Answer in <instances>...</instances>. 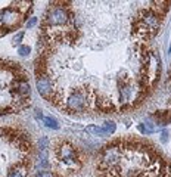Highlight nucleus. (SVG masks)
Segmentation results:
<instances>
[{"instance_id":"obj_7","label":"nucleus","mask_w":171,"mask_h":177,"mask_svg":"<svg viewBox=\"0 0 171 177\" xmlns=\"http://www.w3.org/2000/svg\"><path fill=\"white\" fill-rule=\"evenodd\" d=\"M41 120H43V123L47 125V127H52V129H59L58 121H56L55 118H49V117H43V115H41Z\"/></svg>"},{"instance_id":"obj_1","label":"nucleus","mask_w":171,"mask_h":177,"mask_svg":"<svg viewBox=\"0 0 171 177\" xmlns=\"http://www.w3.org/2000/svg\"><path fill=\"white\" fill-rule=\"evenodd\" d=\"M170 2H52L40 21L39 93L66 115L139 108L159 81L152 40Z\"/></svg>"},{"instance_id":"obj_6","label":"nucleus","mask_w":171,"mask_h":177,"mask_svg":"<svg viewBox=\"0 0 171 177\" xmlns=\"http://www.w3.org/2000/svg\"><path fill=\"white\" fill-rule=\"evenodd\" d=\"M86 130H87L89 133L96 134V136H105V134H108V131L105 130V127L102 129V127H97V125H90V127H87Z\"/></svg>"},{"instance_id":"obj_2","label":"nucleus","mask_w":171,"mask_h":177,"mask_svg":"<svg viewBox=\"0 0 171 177\" xmlns=\"http://www.w3.org/2000/svg\"><path fill=\"white\" fill-rule=\"evenodd\" d=\"M97 177H171V161L155 145L137 137H121L97 154Z\"/></svg>"},{"instance_id":"obj_12","label":"nucleus","mask_w":171,"mask_h":177,"mask_svg":"<svg viewBox=\"0 0 171 177\" xmlns=\"http://www.w3.org/2000/svg\"><path fill=\"white\" fill-rule=\"evenodd\" d=\"M56 177H62V176H59V174H56Z\"/></svg>"},{"instance_id":"obj_11","label":"nucleus","mask_w":171,"mask_h":177,"mask_svg":"<svg viewBox=\"0 0 171 177\" xmlns=\"http://www.w3.org/2000/svg\"><path fill=\"white\" fill-rule=\"evenodd\" d=\"M167 136H168L167 133H162V142H165V140H167Z\"/></svg>"},{"instance_id":"obj_3","label":"nucleus","mask_w":171,"mask_h":177,"mask_svg":"<svg viewBox=\"0 0 171 177\" xmlns=\"http://www.w3.org/2000/svg\"><path fill=\"white\" fill-rule=\"evenodd\" d=\"M52 159L58 168L78 171L83 167V158L80 150L75 145H72L69 140L60 139L56 140L52 146Z\"/></svg>"},{"instance_id":"obj_4","label":"nucleus","mask_w":171,"mask_h":177,"mask_svg":"<svg viewBox=\"0 0 171 177\" xmlns=\"http://www.w3.org/2000/svg\"><path fill=\"white\" fill-rule=\"evenodd\" d=\"M31 10V3L19 2L0 12V35H5L12 30L18 28L25 21L28 12Z\"/></svg>"},{"instance_id":"obj_8","label":"nucleus","mask_w":171,"mask_h":177,"mask_svg":"<svg viewBox=\"0 0 171 177\" xmlns=\"http://www.w3.org/2000/svg\"><path fill=\"white\" fill-rule=\"evenodd\" d=\"M30 50H31V49H30L28 46H21V47L18 49V53H19V55H22V56H25V55H28V53H30Z\"/></svg>"},{"instance_id":"obj_5","label":"nucleus","mask_w":171,"mask_h":177,"mask_svg":"<svg viewBox=\"0 0 171 177\" xmlns=\"http://www.w3.org/2000/svg\"><path fill=\"white\" fill-rule=\"evenodd\" d=\"M153 118L156 120V123L159 125H165V124L171 123V111H162L159 114H155Z\"/></svg>"},{"instance_id":"obj_10","label":"nucleus","mask_w":171,"mask_h":177,"mask_svg":"<svg viewBox=\"0 0 171 177\" xmlns=\"http://www.w3.org/2000/svg\"><path fill=\"white\" fill-rule=\"evenodd\" d=\"M22 37H24V34H22V33H19V34L15 37V39H14V44H15V46H16V44H19V42L22 40Z\"/></svg>"},{"instance_id":"obj_9","label":"nucleus","mask_w":171,"mask_h":177,"mask_svg":"<svg viewBox=\"0 0 171 177\" xmlns=\"http://www.w3.org/2000/svg\"><path fill=\"white\" fill-rule=\"evenodd\" d=\"M35 22H37V18H30V21L27 22V28H31L35 25Z\"/></svg>"}]
</instances>
